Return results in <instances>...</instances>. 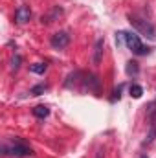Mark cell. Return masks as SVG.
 I'll list each match as a JSON object with an SVG mask.
<instances>
[{
	"instance_id": "obj_7",
	"label": "cell",
	"mask_w": 156,
	"mask_h": 158,
	"mask_svg": "<svg viewBox=\"0 0 156 158\" xmlns=\"http://www.w3.org/2000/svg\"><path fill=\"white\" fill-rule=\"evenodd\" d=\"M125 72H127V76H138V72H140L138 63L136 61H129L127 66H125Z\"/></svg>"
},
{
	"instance_id": "obj_11",
	"label": "cell",
	"mask_w": 156,
	"mask_h": 158,
	"mask_svg": "<svg viewBox=\"0 0 156 158\" xmlns=\"http://www.w3.org/2000/svg\"><path fill=\"white\" fill-rule=\"evenodd\" d=\"M46 90H48V85L40 83V85H35V86L31 88V94H33V96H40V94H44Z\"/></svg>"
},
{
	"instance_id": "obj_12",
	"label": "cell",
	"mask_w": 156,
	"mask_h": 158,
	"mask_svg": "<svg viewBox=\"0 0 156 158\" xmlns=\"http://www.w3.org/2000/svg\"><path fill=\"white\" fill-rule=\"evenodd\" d=\"M20 63H22V57H20V55H13V57H11V70L17 72V70L20 68Z\"/></svg>"
},
{
	"instance_id": "obj_16",
	"label": "cell",
	"mask_w": 156,
	"mask_h": 158,
	"mask_svg": "<svg viewBox=\"0 0 156 158\" xmlns=\"http://www.w3.org/2000/svg\"><path fill=\"white\" fill-rule=\"evenodd\" d=\"M143 158H147V156H143Z\"/></svg>"
},
{
	"instance_id": "obj_8",
	"label": "cell",
	"mask_w": 156,
	"mask_h": 158,
	"mask_svg": "<svg viewBox=\"0 0 156 158\" xmlns=\"http://www.w3.org/2000/svg\"><path fill=\"white\" fill-rule=\"evenodd\" d=\"M48 114H50V109L46 105H37L33 109V116H37V118H48Z\"/></svg>"
},
{
	"instance_id": "obj_1",
	"label": "cell",
	"mask_w": 156,
	"mask_h": 158,
	"mask_svg": "<svg viewBox=\"0 0 156 158\" xmlns=\"http://www.w3.org/2000/svg\"><path fill=\"white\" fill-rule=\"evenodd\" d=\"M129 22H130L142 35H145V37H149V39H156V30L149 20L140 19V17H136V15H129Z\"/></svg>"
},
{
	"instance_id": "obj_5",
	"label": "cell",
	"mask_w": 156,
	"mask_h": 158,
	"mask_svg": "<svg viewBox=\"0 0 156 158\" xmlns=\"http://www.w3.org/2000/svg\"><path fill=\"white\" fill-rule=\"evenodd\" d=\"M30 19H31V9H30L28 6H20V7L15 11V20H17L18 24L30 22Z\"/></svg>"
},
{
	"instance_id": "obj_6",
	"label": "cell",
	"mask_w": 156,
	"mask_h": 158,
	"mask_svg": "<svg viewBox=\"0 0 156 158\" xmlns=\"http://www.w3.org/2000/svg\"><path fill=\"white\" fill-rule=\"evenodd\" d=\"M103 48H105V40L97 39L94 44V53H92V63L94 64H99L101 59H103Z\"/></svg>"
},
{
	"instance_id": "obj_10",
	"label": "cell",
	"mask_w": 156,
	"mask_h": 158,
	"mask_svg": "<svg viewBox=\"0 0 156 158\" xmlns=\"http://www.w3.org/2000/svg\"><path fill=\"white\" fill-rule=\"evenodd\" d=\"M46 68H48V64H44V63H35V64L30 66V70H31L33 74H44Z\"/></svg>"
},
{
	"instance_id": "obj_2",
	"label": "cell",
	"mask_w": 156,
	"mask_h": 158,
	"mask_svg": "<svg viewBox=\"0 0 156 158\" xmlns=\"http://www.w3.org/2000/svg\"><path fill=\"white\" fill-rule=\"evenodd\" d=\"M125 44H127V48H129L130 52H134L136 55H147V53H149V48H145V46L142 44L140 37H138L136 33H132V31H125Z\"/></svg>"
},
{
	"instance_id": "obj_15",
	"label": "cell",
	"mask_w": 156,
	"mask_h": 158,
	"mask_svg": "<svg viewBox=\"0 0 156 158\" xmlns=\"http://www.w3.org/2000/svg\"><path fill=\"white\" fill-rule=\"evenodd\" d=\"M96 158H103V151H101V149L97 151V156H96Z\"/></svg>"
},
{
	"instance_id": "obj_9",
	"label": "cell",
	"mask_w": 156,
	"mask_h": 158,
	"mask_svg": "<svg viewBox=\"0 0 156 158\" xmlns=\"http://www.w3.org/2000/svg\"><path fill=\"white\" fill-rule=\"evenodd\" d=\"M129 94H130V98H134V99H140V98H142V94H143V88H142L140 85H130V88H129Z\"/></svg>"
},
{
	"instance_id": "obj_4",
	"label": "cell",
	"mask_w": 156,
	"mask_h": 158,
	"mask_svg": "<svg viewBox=\"0 0 156 158\" xmlns=\"http://www.w3.org/2000/svg\"><path fill=\"white\" fill-rule=\"evenodd\" d=\"M50 44H51L55 50H63V48H66V46L70 44V35H68L66 31H57V33L51 35Z\"/></svg>"
},
{
	"instance_id": "obj_13",
	"label": "cell",
	"mask_w": 156,
	"mask_h": 158,
	"mask_svg": "<svg viewBox=\"0 0 156 158\" xmlns=\"http://www.w3.org/2000/svg\"><path fill=\"white\" fill-rule=\"evenodd\" d=\"M125 42V31H119V33H116V44L117 46H121Z\"/></svg>"
},
{
	"instance_id": "obj_14",
	"label": "cell",
	"mask_w": 156,
	"mask_h": 158,
	"mask_svg": "<svg viewBox=\"0 0 156 158\" xmlns=\"http://www.w3.org/2000/svg\"><path fill=\"white\" fill-rule=\"evenodd\" d=\"M154 136H156V125H153V129H151V134H149V138L145 140V143H151V142L154 140Z\"/></svg>"
},
{
	"instance_id": "obj_3",
	"label": "cell",
	"mask_w": 156,
	"mask_h": 158,
	"mask_svg": "<svg viewBox=\"0 0 156 158\" xmlns=\"http://www.w3.org/2000/svg\"><path fill=\"white\" fill-rule=\"evenodd\" d=\"M31 147L26 145L24 142H15L11 145H4V155H17V156H26V155H31Z\"/></svg>"
}]
</instances>
